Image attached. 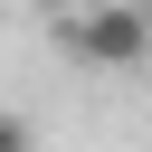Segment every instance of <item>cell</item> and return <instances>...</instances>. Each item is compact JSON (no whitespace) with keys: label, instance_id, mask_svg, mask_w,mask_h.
<instances>
[{"label":"cell","instance_id":"7a4b0ae2","mask_svg":"<svg viewBox=\"0 0 152 152\" xmlns=\"http://www.w3.org/2000/svg\"><path fill=\"white\" fill-rule=\"evenodd\" d=\"M0 152H28V124L19 114H0Z\"/></svg>","mask_w":152,"mask_h":152},{"label":"cell","instance_id":"6da1fadb","mask_svg":"<svg viewBox=\"0 0 152 152\" xmlns=\"http://www.w3.org/2000/svg\"><path fill=\"white\" fill-rule=\"evenodd\" d=\"M57 48H66L76 66L124 76V66L152 57V10H133V0H76V10L57 19Z\"/></svg>","mask_w":152,"mask_h":152}]
</instances>
